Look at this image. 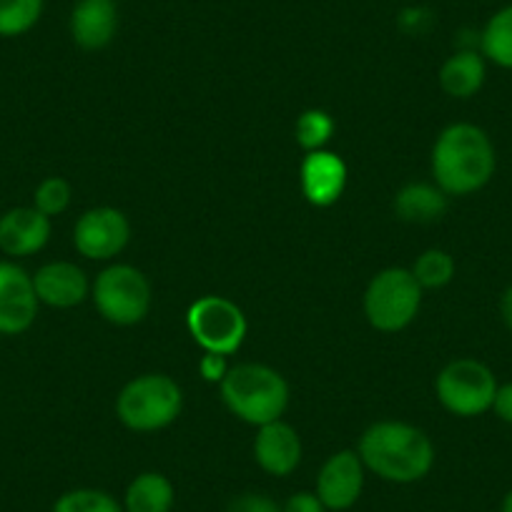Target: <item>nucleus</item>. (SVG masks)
<instances>
[{
	"instance_id": "obj_20",
	"label": "nucleus",
	"mask_w": 512,
	"mask_h": 512,
	"mask_svg": "<svg viewBox=\"0 0 512 512\" xmlns=\"http://www.w3.org/2000/svg\"><path fill=\"white\" fill-rule=\"evenodd\" d=\"M480 53L487 63L512 71V6L492 13L480 31Z\"/></svg>"
},
{
	"instance_id": "obj_15",
	"label": "nucleus",
	"mask_w": 512,
	"mask_h": 512,
	"mask_svg": "<svg viewBox=\"0 0 512 512\" xmlns=\"http://www.w3.org/2000/svg\"><path fill=\"white\" fill-rule=\"evenodd\" d=\"M51 219L36 206H16L0 216V251L11 259L33 256L51 241Z\"/></svg>"
},
{
	"instance_id": "obj_14",
	"label": "nucleus",
	"mask_w": 512,
	"mask_h": 512,
	"mask_svg": "<svg viewBox=\"0 0 512 512\" xmlns=\"http://www.w3.org/2000/svg\"><path fill=\"white\" fill-rule=\"evenodd\" d=\"M38 302L51 309H73L91 297L88 274L73 262H48L33 274Z\"/></svg>"
},
{
	"instance_id": "obj_4",
	"label": "nucleus",
	"mask_w": 512,
	"mask_h": 512,
	"mask_svg": "<svg viewBox=\"0 0 512 512\" xmlns=\"http://www.w3.org/2000/svg\"><path fill=\"white\" fill-rule=\"evenodd\" d=\"M184 392L169 374L151 372L123 384L116 397V417L131 432H159L176 422Z\"/></svg>"
},
{
	"instance_id": "obj_16",
	"label": "nucleus",
	"mask_w": 512,
	"mask_h": 512,
	"mask_svg": "<svg viewBox=\"0 0 512 512\" xmlns=\"http://www.w3.org/2000/svg\"><path fill=\"white\" fill-rule=\"evenodd\" d=\"M73 43L83 51H103L118 31L116 0H78L68 18Z\"/></svg>"
},
{
	"instance_id": "obj_13",
	"label": "nucleus",
	"mask_w": 512,
	"mask_h": 512,
	"mask_svg": "<svg viewBox=\"0 0 512 512\" xmlns=\"http://www.w3.org/2000/svg\"><path fill=\"white\" fill-rule=\"evenodd\" d=\"M302 437L289 422L274 420L256 427L254 460L267 475L289 477L302 465Z\"/></svg>"
},
{
	"instance_id": "obj_23",
	"label": "nucleus",
	"mask_w": 512,
	"mask_h": 512,
	"mask_svg": "<svg viewBox=\"0 0 512 512\" xmlns=\"http://www.w3.org/2000/svg\"><path fill=\"white\" fill-rule=\"evenodd\" d=\"M51 512H123V505L98 487H73L56 497Z\"/></svg>"
},
{
	"instance_id": "obj_28",
	"label": "nucleus",
	"mask_w": 512,
	"mask_h": 512,
	"mask_svg": "<svg viewBox=\"0 0 512 512\" xmlns=\"http://www.w3.org/2000/svg\"><path fill=\"white\" fill-rule=\"evenodd\" d=\"M282 512H329V510L324 507V502L319 500L317 492L299 490L287 497V502L282 505Z\"/></svg>"
},
{
	"instance_id": "obj_8",
	"label": "nucleus",
	"mask_w": 512,
	"mask_h": 512,
	"mask_svg": "<svg viewBox=\"0 0 512 512\" xmlns=\"http://www.w3.org/2000/svg\"><path fill=\"white\" fill-rule=\"evenodd\" d=\"M186 327L204 352L226 354V357L239 352L249 332V322L239 304L216 294L191 304L186 312Z\"/></svg>"
},
{
	"instance_id": "obj_9",
	"label": "nucleus",
	"mask_w": 512,
	"mask_h": 512,
	"mask_svg": "<svg viewBox=\"0 0 512 512\" xmlns=\"http://www.w3.org/2000/svg\"><path fill=\"white\" fill-rule=\"evenodd\" d=\"M131 239V221L121 209L96 206L78 216L73 226V246L91 262H108L121 254Z\"/></svg>"
},
{
	"instance_id": "obj_17",
	"label": "nucleus",
	"mask_w": 512,
	"mask_h": 512,
	"mask_svg": "<svg viewBox=\"0 0 512 512\" xmlns=\"http://www.w3.org/2000/svg\"><path fill=\"white\" fill-rule=\"evenodd\" d=\"M440 88L450 98L467 101L477 96L487 81V61L475 48H457L450 58L440 66L437 73Z\"/></svg>"
},
{
	"instance_id": "obj_12",
	"label": "nucleus",
	"mask_w": 512,
	"mask_h": 512,
	"mask_svg": "<svg viewBox=\"0 0 512 512\" xmlns=\"http://www.w3.org/2000/svg\"><path fill=\"white\" fill-rule=\"evenodd\" d=\"M299 184L309 204L327 209L337 204L347 189V164L334 151H309L299 166Z\"/></svg>"
},
{
	"instance_id": "obj_24",
	"label": "nucleus",
	"mask_w": 512,
	"mask_h": 512,
	"mask_svg": "<svg viewBox=\"0 0 512 512\" xmlns=\"http://www.w3.org/2000/svg\"><path fill=\"white\" fill-rule=\"evenodd\" d=\"M294 134H297V144L302 146L304 151H319L329 144L334 134V118L329 116L327 111L322 108H309L304 111L302 116L297 118V128H294Z\"/></svg>"
},
{
	"instance_id": "obj_26",
	"label": "nucleus",
	"mask_w": 512,
	"mask_h": 512,
	"mask_svg": "<svg viewBox=\"0 0 512 512\" xmlns=\"http://www.w3.org/2000/svg\"><path fill=\"white\" fill-rule=\"evenodd\" d=\"M226 512H282V505L264 492H241L226 505Z\"/></svg>"
},
{
	"instance_id": "obj_21",
	"label": "nucleus",
	"mask_w": 512,
	"mask_h": 512,
	"mask_svg": "<svg viewBox=\"0 0 512 512\" xmlns=\"http://www.w3.org/2000/svg\"><path fill=\"white\" fill-rule=\"evenodd\" d=\"M46 0H0V38H21L38 26Z\"/></svg>"
},
{
	"instance_id": "obj_11",
	"label": "nucleus",
	"mask_w": 512,
	"mask_h": 512,
	"mask_svg": "<svg viewBox=\"0 0 512 512\" xmlns=\"http://www.w3.org/2000/svg\"><path fill=\"white\" fill-rule=\"evenodd\" d=\"M41 302L33 287V274H28L13 259L0 262V334L18 337L28 332L38 317Z\"/></svg>"
},
{
	"instance_id": "obj_7",
	"label": "nucleus",
	"mask_w": 512,
	"mask_h": 512,
	"mask_svg": "<svg viewBox=\"0 0 512 512\" xmlns=\"http://www.w3.org/2000/svg\"><path fill=\"white\" fill-rule=\"evenodd\" d=\"M497 377L485 362L457 357L440 369L435 379L437 402L455 417H480L490 412Z\"/></svg>"
},
{
	"instance_id": "obj_29",
	"label": "nucleus",
	"mask_w": 512,
	"mask_h": 512,
	"mask_svg": "<svg viewBox=\"0 0 512 512\" xmlns=\"http://www.w3.org/2000/svg\"><path fill=\"white\" fill-rule=\"evenodd\" d=\"M490 412H495L497 420L505 422V425H512V382L497 384Z\"/></svg>"
},
{
	"instance_id": "obj_10",
	"label": "nucleus",
	"mask_w": 512,
	"mask_h": 512,
	"mask_svg": "<svg viewBox=\"0 0 512 512\" xmlns=\"http://www.w3.org/2000/svg\"><path fill=\"white\" fill-rule=\"evenodd\" d=\"M364 482H367V467L357 450H339L319 467L314 492L329 512H347L362 497Z\"/></svg>"
},
{
	"instance_id": "obj_1",
	"label": "nucleus",
	"mask_w": 512,
	"mask_h": 512,
	"mask_svg": "<svg viewBox=\"0 0 512 512\" xmlns=\"http://www.w3.org/2000/svg\"><path fill=\"white\" fill-rule=\"evenodd\" d=\"M432 179L447 196H470L485 189L497 171L490 134L477 123L457 121L442 128L432 146Z\"/></svg>"
},
{
	"instance_id": "obj_18",
	"label": "nucleus",
	"mask_w": 512,
	"mask_h": 512,
	"mask_svg": "<svg viewBox=\"0 0 512 512\" xmlns=\"http://www.w3.org/2000/svg\"><path fill=\"white\" fill-rule=\"evenodd\" d=\"M397 219L407 224H435L447 211V194L437 184L415 181L397 191L395 196Z\"/></svg>"
},
{
	"instance_id": "obj_25",
	"label": "nucleus",
	"mask_w": 512,
	"mask_h": 512,
	"mask_svg": "<svg viewBox=\"0 0 512 512\" xmlns=\"http://www.w3.org/2000/svg\"><path fill=\"white\" fill-rule=\"evenodd\" d=\"M71 199V184H68L66 179H61V176H48V179H43L41 184L36 186V191H33V206H36L41 214H46L48 219L61 216L63 211L71 206Z\"/></svg>"
},
{
	"instance_id": "obj_31",
	"label": "nucleus",
	"mask_w": 512,
	"mask_h": 512,
	"mask_svg": "<svg viewBox=\"0 0 512 512\" xmlns=\"http://www.w3.org/2000/svg\"><path fill=\"white\" fill-rule=\"evenodd\" d=\"M500 512H512V490H507L505 495H502V502H500Z\"/></svg>"
},
{
	"instance_id": "obj_30",
	"label": "nucleus",
	"mask_w": 512,
	"mask_h": 512,
	"mask_svg": "<svg viewBox=\"0 0 512 512\" xmlns=\"http://www.w3.org/2000/svg\"><path fill=\"white\" fill-rule=\"evenodd\" d=\"M500 317L505 322V327L512 332V284L502 292L500 297Z\"/></svg>"
},
{
	"instance_id": "obj_5",
	"label": "nucleus",
	"mask_w": 512,
	"mask_h": 512,
	"mask_svg": "<svg viewBox=\"0 0 512 512\" xmlns=\"http://www.w3.org/2000/svg\"><path fill=\"white\" fill-rule=\"evenodd\" d=\"M96 312L116 327H134L144 322L154 304L149 277L131 264H111L91 284Z\"/></svg>"
},
{
	"instance_id": "obj_22",
	"label": "nucleus",
	"mask_w": 512,
	"mask_h": 512,
	"mask_svg": "<svg viewBox=\"0 0 512 512\" xmlns=\"http://www.w3.org/2000/svg\"><path fill=\"white\" fill-rule=\"evenodd\" d=\"M410 272L422 289H442L455 279L457 264L450 251L427 249L417 256L415 267Z\"/></svg>"
},
{
	"instance_id": "obj_2",
	"label": "nucleus",
	"mask_w": 512,
	"mask_h": 512,
	"mask_svg": "<svg viewBox=\"0 0 512 512\" xmlns=\"http://www.w3.org/2000/svg\"><path fill=\"white\" fill-rule=\"evenodd\" d=\"M367 472L392 485H415L435 467V445L430 435L410 422L382 420L362 432L357 445Z\"/></svg>"
},
{
	"instance_id": "obj_19",
	"label": "nucleus",
	"mask_w": 512,
	"mask_h": 512,
	"mask_svg": "<svg viewBox=\"0 0 512 512\" xmlns=\"http://www.w3.org/2000/svg\"><path fill=\"white\" fill-rule=\"evenodd\" d=\"M123 512H171L176 505V487L164 472H141L126 485Z\"/></svg>"
},
{
	"instance_id": "obj_6",
	"label": "nucleus",
	"mask_w": 512,
	"mask_h": 512,
	"mask_svg": "<svg viewBox=\"0 0 512 512\" xmlns=\"http://www.w3.org/2000/svg\"><path fill=\"white\" fill-rule=\"evenodd\" d=\"M420 307L422 287L410 269H382L364 289V317L377 332H402L415 322Z\"/></svg>"
},
{
	"instance_id": "obj_27",
	"label": "nucleus",
	"mask_w": 512,
	"mask_h": 512,
	"mask_svg": "<svg viewBox=\"0 0 512 512\" xmlns=\"http://www.w3.org/2000/svg\"><path fill=\"white\" fill-rule=\"evenodd\" d=\"M229 362H226V354L216 352H204V357L199 359V374L209 384H221V379L229 372Z\"/></svg>"
},
{
	"instance_id": "obj_3",
	"label": "nucleus",
	"mask_w": 512,
	"mask_h": 512,
	"mask_svg": "<svg viewBox=\"0 0 512 512\" xmlns=\"http://www.w3.org/2000/svg\"><path fill=\"white\" fill-rule=\"evenodd\" d=\"M219 390L226 410L254 427L282 420L289 407L287 379L267 364H236L221 379Z\"/></svg>"
}]
</instances>
